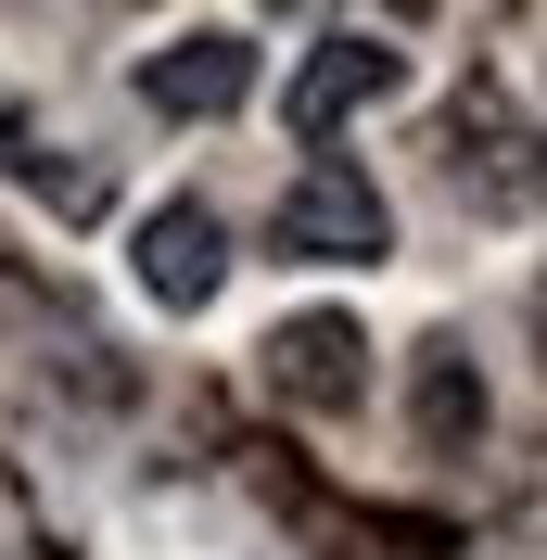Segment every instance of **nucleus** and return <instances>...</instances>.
<instances>
[{"label": "nucleus", "mask_w": 547, "mask_h": 560, "mask_svg": "<svg viewBox=\"0 0 547 560\" xmlns=\"http://www.w3.org/2000/svg\"><path fill=\"white\" fill-rule=\"evenodd\" d=\"M472 433H484V383L458 370V345H420V446L458 458Z\"/></svg>", "instance_id": "0eeeda50"}, {"label": "nucleus", "mask_w": 547, "mask_h": 560, "mask_svg": "<svg viewBox=\"0 0 547 560\" xmlns=\"http://www.w3.org/2000/svg\"><path fill=\"white\" fill-rule=\"evenodd\" d=\"M268 243L306 255V268H382L395 255V205H382V178L357 153H306L293 191L268 205Z\"/></svg>", "instance_id": "f257e3e1"}, {"label": "nucleus", "mask_w": 547, "mask_h": 560, "mask_svg": "<svg viewBox=\"0 0 547 560\" xmlns=\"http://www.w3.org/2000/svg\"><path fill=\"white\" fill-rule=\"evenodd\" d=\"M0 166L26 178L51 217H103V166H51V140H38V128H0Z\"/></svg>", "instance_id": "6e6552de"}, {"label": "nucleus", "mask_w": 547, "mask_h": 560, "mask_svg": "<svg viewBox=\"0 0 547 560\" xmlns=\"http://www.w3.org/2000/svg\"><path fill=\"white\" fill-rule=\"evenodd\" d=\"M255 370H268V395L280 408H357V395H370V331H357V318L344 306H306V318H280L268 345H255Z\"/></svg>", "instance_id": "20e7f679"}, {"label": "nucleus", "mask_w": 547, "mask_h": 560, "mask_svg": "<svg viewBox=\"0 0 547 560\" xmlns=\"http://www.w3.org/2000/svg\"><path fill=\"white\" fill-rule=\"evenodd\" d=\"M395 90H408V51H395V38H370V26H331L306 65L280 77V128L306 140V153H331V140L357 128L370 103H395Z\"/></svg>", "instance_id": "f03ea898"}, {"label": "nucleus", "mask_w": 547, "mask_h": 560, "mask_svg": "<svg viewBox=\"0 0 547 560\" xmlns=\"http://www.w3.org/2000/svg\"><path fill=\"white\" fill-rule=\"evenodd\" d=\"M445 191H458L472 217H497V230H510V217H535V191H547L535 128H522L510 90H484V77L458 90V115H445Z\"/></svg>", "instance_id": "7ed1b4c3"}, {"label": "nucleus", "mask_w": 547, "mask_h": 560, "mask_svg": "<svg viewBox=\"0 0 547 560\" xmlns=\"http://www.w3.org/2000/svg\"><path fill=\"white\" fill-rule=\"evenodd\" d=\"M128 90L153 115H230L242 90H255V38L242 26H191V38H166V51H140Z\"/></svg>", "instance_id": "423d86ee"}, {"label": "nucleus", "mask_w": 547, "mask_h": 560, "mask_svg": "<svg viewBox=\"0 0 547 560\" xmlns=\"http://www.w3.org/2000/svg\"><path fill=\"white\" fill-rule=\"evenodd\" d=\"M128 280H140V293H153L166 318L217 306V280H230V230H217V217L178 191V205H153V217L128 230Z\"/></svg>", "instance_id": "39448f33"}]
</instances>
